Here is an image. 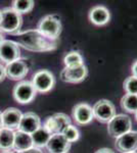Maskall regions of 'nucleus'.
Wrapping results in <instances>:
<instances>
[{"label": "nucleus", "instance_id": "obj_27", "mask_svg": "<svg viewBox=\"0 0 137 153\" xmlns=\"http://www.w3.org/2000/svg\"><path fill=\"white\" fill-rule=\"evenodd\" d=\"M19 153H43L41 151L39 148H31V149H28V150H26V151H22V152H19Z\"/></svg>", "mask_w": 137, "mask_h": 153}, {"label": "nucleus", "instance_id": "obj_3", "mask_svg": "<svg viewBox=\"0 0 137 153\" xmlns=\"http://www.w3.org/2000/svg\"><path fill=\"white\" fill-rule=\"evenodd\" d=\"M61 23L59 19L54 16H46L39 22L38 24V31L42 35L51 40H57L61 33Z\"/></svg>", "mask_w": 137, "mask_h": 153}, {"label": "nucleus", "instance_id": "obj_36", "mask_svg": "<svg viewBox=\"0 0 137 153\" xmlns=\"http://www.w3.org/2000/svg\"><path fill=\"white\" fill-rule=\"evenodd\" d=\"M64 153H68V152H64Z\"/></svg>", "mask_w": 137, "mask_h": 153}, {"label": "nucleus", "instance_id": "obj_28", "mask_svg": "<svg viewBox=\"0 0 137 153\" xmlns=\"http://www.w3.org/2000/svg\"><path fill=\"white\" fill-rule=\"evenodd\" d=\"M95 153H115V152L112 149H109V148H101V149L97 150Z\"/></svg>", "mask_w": 137, "mask_h": 153}, {"label": "nucleus", "instance_id": "obj_30", "mask_svg": "<svg viewBox=\"0 0 137 153\" xmlns=\"http://www.w3.org/2000/svg\"><path fill=\"white\" fill-rule=\"evenodd\" d=\"M3 41H4V35H3V33L0 32V44H1Z\"/></svg>", "mask_w": 137, "mask_h": 153}, {"label": "nucleus", "instance_id": "obj_31", "mask_svg": "<svg viewBox=\"0 0 137 153\" xmlns=\"http://www.w3.org/2000/svg\"><path fill=\"white\" fill-rule=\"evenodd\" d=\"M3 128V124H2V117H1V112H0V130Z\"/></svg>", "mask_w": 137, "mask_h": 153}, {"label": "nucleus", "instance_id": "obj_17", "mask_svg": "<svg viewBox=\"0 0 137 153\" xmlns=\"http://www.w3.org/2000/svg\"><path fill=\"white\" fill-rule=\"evenodd\" d=\"M89 19L95 26H104L111 19V13L106 7L98 5L93 7L89 12Z\"/></svg>", "mask_w": 137, "mask_h": 153}, {"label": "nucleus", "instance_id": "obj_15", "mask_svg": "<svg viewBox=\"0 0 137 153\" xmlns=\"http://www.w3.org/2000/svg\"><path fill=\"white\" fill-rule=\"evenodd\" d=\"M1 117L3 128L11 130L14 132V130H17V128H19L22 117H23V113L16 107H9L6 108L1 113Z\"/></svg>", "mask_w": 137, "mask_h": 153}, {"label": "nucleus", "instance_id": "obj_9", "mask_svg": "<svg viewBox=\"0 0 137 153\" xmlns=\"http://www.w3.org/2000/svg\"><path fill=\"white\" fill-rule=\"evenodd\" d=\"M70 125H71V120L68 115L64 113H55L46 118L43 127L51 135H53L61 134V132Z\"/></svg>", "mask_w": 137, "mask_h": 153}, {"label": "nucleus", "instance_id": "obj_14", "mask_svg": "<svg viewBox=\"0 0 137 153\" xmlns=\"http://www.w3.org/2000/svg\"><path fill=\"white\" fill-rule=\"evenodd\" d=\"M41 127L40 117L34 112H26L23 114L19 123V126L17 128V131H21L26 134L32 135L35 131H37Z\"/></svg>", "mask_w": 137, "mask_h": 153}, {"label": "nucleus", "instance_id": "obj_23", "mask_svg": "<svg viewBox=\"0 0 137 153\" xmlns=\"http://www.w3.org/2000/svg\"><path fill=\"white\" fill-rule=\"evenodd\" d=\"M64 62L66 65V68H73V66L84 65L83 57L77 51H72V52H69L67 54L64 58Z\"/></svg>", "mask_w": 137, "mask_h": 153}, {"label": "nucleus", "instance_id": "obj_22", "mask_svg": "<svg viewBox=\"0 0 137 153\" xmlns=\"http://www.w3.org/2000/svg\"><path fill=\"white\" fill-rule=\"evenodd\" d=\"M33 0H14L12 1V9H14L19 14L28 13L33 9Z\"/></svg>", "mask_w": 137, "mask_h": 153}, {"label": "nucleus", "instance_id": "obj_5", "mask_svg": "<svg viewBox=\"0 0 137 153\" xmlns=\"http://www.w3.org/2000/svg\"><path fill=\"white\" fill-rule=\"evenodd\" d=\"M36 93L37 91L35 90L34 86L28 81L17 83L12 91L14 100L19 104H28L32 102L36 97Z\"/></svg>", "mask_w": 137, "mask_h": 153}, {"label": "nucleus", "instance_id": "obj_29", "mask_svg": "<svg viewBox=\"0 0 137 153\" xmlns=\"http://www.w3.org/2000/svg\"><path fill=\"white\" fill-rule=\"evenodd\" d=\"M131 71H132V74H133V76L137 78V60L133 63V65H132Z\"/></svg>", "mask_w": 137, "mask_h": 153}, {"label": "nucleus", "instance_id": "obj_26", "mask_svg": "<svg viewBox=\"0 0 137 153\" xmlns=\"http://www.w3.org/2000/svg\"><path fill=\"white\" fill-rule=\"evenodd\" d=\"M5 78H6L5 66H3V65H2V63H0V83L3 82Z\"/></svg>", "mask_w": 137, "mask_h": 153}, {"label": "nucleus", "instance_id": "obj_34", "mask_svg": "<svg viewBox=\"0 0 137 153\" xmlns=\"http://www.w3.org/2000/svg\"><path fill=\"white\" fill-rule=\"evenodd\" d=\"M135 118H136V120H137V111L135 112Z\"/></svg>", "mask_w": 137, "mask_h": 153}, {"label": "nucleus", "instance_id": "obj_32", "mask_svg": "<svg viewBox=\"0 0 137 153\" xmlns=\"http://www.w3.org/2000/svg\"><path fill=\"white\" fill-rule=\"evenodd\" d=\"M1 19H2V13H1V10H0V23H1Z\"/></svg>", "mask_w": 137, "mask_h": 153}, {"label": "nucleus", "instance_id": "obj_4", "mask_svg": "<svg viewBox=\"0 0 137 153\" xmlns=\"http://www.w3.org/2000/svg\"><path fill=\"white\" fill-rule=\"evenodd\" d=\"M130 131H132V120L126 114H116L108 123V132L112 137L119 138Z\"/></svg>", "mask_w": 137, "mask_h": 153}, {"label": "nucleus", "instance_id": "obj_12", "mask_svg": "<svg viewBox=\"0 0 137 153\" xmlns=\"http://www.w3.org/2000/svg\"><path fill=\"white\" fill-rule=\"evenodd\" d=\"M5 73L8 79L12 81H19L28 75L29 66L23 59H17L5 65Z\"/></svg>", "mask_w": 137, "mask_h": 153}, {"label": "nucleus", "instance_id": "obj_8", "mask_svg": "<svg viewBox=\"0 0 137 153\" xmlns=\"http://www.w3.org/2000/svg\"><path fill=\"white\" fill-rule=\"evenodd\" d=\"M21 57V49L16 42L4 40L0 44V61L2 63H8L16 61Z\"/></svg>", "mask_w": 137, "mask_h": 153}, {"label": "nucleus", "instance_id": "obj_20", "mask_svg": "<svg viewBox=\"0 0 137 153\" xmlns=\"http://www.w3.org/2000/svg\"><path fill=\"white\" fill-rule=\"evenodd\" d=\"M31 137L32 141H33V146L35 148H41L46 147V144L50 139L51 134L44 127H40L31 135Z\"/></svg>", "mask_w": 137, "mask_h": 153}, {"label": "nucleus", "instance_id": "obj_11", "mask_svg": "<svg viewBox=\"0 0 137 153\" xmlns=\"http://www.w3.org/2000/svg\"><path fill=\"white\" fill-rule=\"evenodd\" d=\"M115 146L122 153L135 152L137 150V131H130L117 138Z\"/></svg>", "mask_w": 137, "mask_h": 153}, {"label": "nucleus", "instance_id": "obj_24", "mask_svg": "<svg viewBox=\"0 0 137 153\" xmlns=\"http://www.w3.org/2000/svg\"><path fill=\"white\" fill-rule=\"evenodd\" d=\"M61 135H63L64 137V139L70 143L76 142L77 140L79 139V137H80L78 129H77L76 127H74L73 125L68 126V127L61 132Z\"/></svg>", "mask_w": 137, "mask_h": 153}, {"label": "nucleus", "instance_id": "obj_10", "mask_svg": "<svg viewBox=\"0 0 137 153\" xmlns=\"http://www.w3.org/2000/svg\"><path fill=\"white\" fill-rule=\"evenodd\" d=\"M88 75V68L85 65L73 68H64L61 73V78L64 82L77 84L84 81Z\"/></svg>", "mask_w": 137, "mask_h": 153}, {"label": "nucleus", "instance_id": "obj_19", "mask_svg": "<svg viewBox=\"0 0 137 153\" xmlns=\"http://www.w3.org/2000/svg\"><path fill=\"white\" fill-rule=\"evenodd\" d=\"M14 132L11 130L2 128L0 130V150L2 152L10 151L13 148Z\"/></svg>", "mask_w": 137, "mask_h": 153}, {"label": "nucleus", "instance_id": "obj_13", "mask_svg": "<svg viewBox=\"0 0 137 153\" xmlns=\"http://www.w3.org/2000/svg\"><path fill=\"white\" fill-rule=\"evenodd\" d=\"M73 117L78 125H88L94 118L92 107L87 103H78L73 107Z\"/></svg>", "mask_w": 137, "mask_h": 153}, {"label": "nucleus", "instance_id": "obj_2", "mask_svg": "<svg viewBox=\"0 0 137 153\" xmlns=\"http://www.w3.org/2000/svg\"><path fill=\"white\" fill-rule=\"evenodd\" d=\"M2 19L0 23V32L1 33L17 35L23 25L22 14L12 9V7H5L1 10Z\"/></svg>", "mask_w": 137, "mask_h": 153}, {"label": "nucleus", "instance_id": "obj_35", "mask_svg": "<svg viewBox=\"0 0 137 153\" xmlns=\"http://www.w3.org/2000/svg\"><path fill=\"white\" fill-rule=\"evenodd\" d=\"M130 153H136V152H130Z\"/></svg>", "mask_w": 137, "mask_h": 153}, {"label": "nucleus", "instance_id": "obj_1", "mask_svg": "<svg viewBox=\"0 0 137 153\" xmlns=\"http://www.w3.org/2000/svg\"><path fill=\"white\" fill-rule=\"evenodd\" d=\"M16 43L26 50L33 52H45L54 50L57 46L56 40H51L42 35L38 30H28L19 32L16 35Z\"/></svg>", "mask_w": 137, "mask_h": 153}, {"label": "nucleus", "instance_id": "obj_18", "mask_svg": "<svg viewBox=\"0 0 137 153\" xmlns=\"http://www.w3.org/2000/svg\"><path fill=\"white\" fill-rule=\"evenodd\" d=\"M33 141H32L31 135L23 133L21 131H16L14 132V142L13 148L12 149L17 153L22 151H26L28 149L33 148Z\"/></svg>", "mask_w": 137, "mask_h": 153}, {"label": "nucleus", "instance_id": "obj_7", "mask_svg": "<svg viewBox=\"0 0 137 153\" xmlns=\"http://www.w3.org/2000/svg\"><path fill=\"white\" fill-rule=\"evenodd\" d=\"M93 117L100 123H109L116 115V107L109 100L101 99L94 104Z\"/></svg>", "mask_w": 137, "mask_h": 153}, {"label": "nucleus", "instance_id": "obj_21", "mask_svg": "<svg viewBox=\"0 0 137 153\" xmlns=\"http://www.w3.org/2000/svg\"><path fill=\"white\" fill-rule=\"evenodd\" d=\"M121 106L127 112L135 113L137 111V95L125 94L121 99Z\"/></svg>", "mask_w": 137, "mask_h": 153}, {"label": "nucleus", "instance_id": "obj_16", "mask_svg": "<svg viewBox=\"0 0 137 153\" xmlns=\"http://www.w3.org/2000/svg\"><path fill=\"white\" fill-rule=\"evenodd\" d=\"M46 148L49 153H64L70 150L71 143L67 141L61 134H53L47 142Z\"/></svg>", "mask_w": 137, "mask_h": 153}, {"label": "nucleus", "instance_id": "obj_33", "mask_svg": "<svg viewBox=\"0 0 137 153\" xmlns=\"http://www.w3.org/2000/svg\"><path fill=\"white\" fill-rule=\"evenodd\" d=\"M1 153H13V152H11V151H5V152H1Z\"/></svg>", "mask_w": 137, "mask_h": 153}, {"label": "nucleus", "instance_id": "obj_6", "mask_svg": "<svg viewBox=\"0 0 137 153\" xmlns=\"http://www.w3.org/2000/svg\"><path fill=\"white\" fill-rule=\"evenodd\" d=\"M31 83L37 92L47 93L53 89L55 85V79L49 71L41 70L34 74Z\"/></svg>", "mask_w": 137, "mask_h": 153}, {"label": "nucleus", "instance_id": "obj_25", "mask_svg": "<svg viewBox=\"0 0 137 153\" xmlns=\"http://www.w3.org/2000/svg\"><path fill=\"white\" fill-rule=\"evenodd\" d=\"M124 90L126 91L127 94L137 95V78L131 76H128L123 83Z\"/></svg>", "mask_w": 137, "mask_h": 153}]
</instances>
